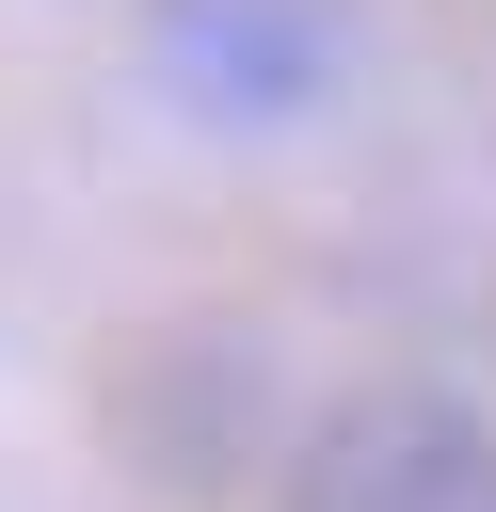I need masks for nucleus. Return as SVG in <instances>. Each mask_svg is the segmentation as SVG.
Masks as SVG:
<instances>
[{
  "mask_svg": "<svg viewBox=\"0 0 496 512\" xmlns=\"http://www.w3.org/2000/svg\"><path fill=\"white\" fill-rule=\"evenodd\" d=\"M272 512H496V416L432 368H384V384H336L288 464H272Z\"/></svg>",
  "mask_w": 496,
  "mask_h": 512,
  "instance_id": "nucleus-1",
  "label": "nucleus"
},
{
  "mask_svg": "<svg viewBox=\"0 0 496 512\" xmlns=\"http://www.w3.org/2000/svg\"><path fill=\"white\" fill-rule=\"evenodd\" d=\"M160 48H176V80L208 96V112H304L320 96V64H336V16L320 0H176L160 16Z\"/></svg>",
  "mask_w": 496,
  "mask_h": 512,
  "instance_id": "nucleus-2",
  "label": "nucleus"
}]
</instances>
